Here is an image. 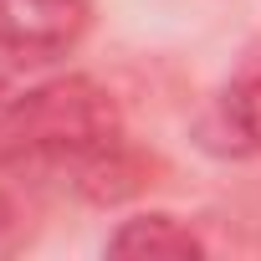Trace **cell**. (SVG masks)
Masks as SVG:
<instances>
[{
	"label": "cell",
	"mask_w": 261,
	"mask_h": 261,
	"mask_svg": "<svg viewBox=\"0 0 261 261\" xmlns=\"http://www.w3.org/2000/svg\"><path fill=\"white\" fill-rule=\"evenodd\" d=\"M108 256H139V261H190L205 256V241L179 215H134L108 236Z\"/></svg>",
	"instance_id": "5"
},
{
	"label": "cell",
	"mask_w": 261,
	"mask_h": 261,
	"mask_svg": "<svg viewBox=\"0 0 261 261\" xmlns=\"http://www.w3.org/2000/svg\"><path fill=\"white\" fill-rule=\"evenodd\" d=\"M92 26L87 0H0V46L21 67L67 57Z\"/></svg>",
	"instance_id": "2"
},
{
	"label": "cell",
	"mask_w": 261,
	"mask_h": 261,
	"mask_svg": "<svg viewBox=\"0 0 261 261\" xmlns=\"http://www.w3.org/2000/svg\"><path fill=\"white\" fill-rule=\"evenodd\" d=\"M67 185L87 200V205H128V200H139L149 185H159L154 174H159V164L144 154V149H134L128 139H118V144H108V149H97V154H82V159H72L67 169Z\"/></svg>",
	"instance_id": "4"
},
{
	"label": "cell",
	"mask_w": 261,
	"mask_h": 261,
	"mask_svg": "<svg viewBox=\"0 0 261 261\" xmlns=\"http://www.w3.org/2000/svg\"><path fill=\"white\" fill-rule=\"evenodd\" d=\"M16 72H21V62H16V57H11L6 46H0V92L11 87V77H16Z\"/></svg>",
	"instance_id": "7"
},
{
	"label": "cell",
	"mask_w": 261,
	"mask_h": 261,
	"mask_svg": "<svg viewBox=\"0 0 261 261\" xmlns=\"http://www.w3.org/2000/svg\"><path fill=\"white\" fill-rule=\"evenodd\" d=\"M36 164L26 159H0V256H16L41 220V195H36Z\"/></svg>",
	"instance_id": "6"
},
{
	"label": "cell",
	"mask_w": 261,
	"mask_h": 261,
	"mask_svg": "<svg viewBox=\"0 0 261 261\" xmlns=\"http://www.w3.org/2000/svg\"><path fill=\"white\" fill-rule=\"evenodd\" d=\"M200 144L220 159H261V67H246L220 87L200 118Z\"/></svg>",
	"instance_id": "3"
},
{
	"label": "cell",
	"mask_w": 261,
	"mask_h": 261,
	"mask_svg": "<svg viewBox=\"0 0 261 261\" xmlns=\"http://www.w3.org/2000/svg\"><path fill=\"white\" fill-rule=\"evenodd\" d=\"M123 134L118 97L92 77H51L0 102V159H26L36 169H67Z\"/></svg>",
	"instance_id": "1"
}]
</instances>
